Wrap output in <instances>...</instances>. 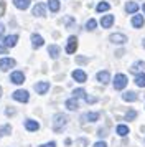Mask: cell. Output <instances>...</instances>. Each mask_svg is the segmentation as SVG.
I'll list each match as a JSON object with an SVG mask.
<instances>
[{
  "mask_svg": "<svg viewBox=\"0 0 145 147\" xmlns=\"http://www.w3.org/2000/svg\"><path fill=\"white\" fill-rule=\"evenodd\" d=\"M101 25H102V28H111L114 25V15H104L101 20Z\"/></svg>",
  "mask_w": 145,
  "mask_h": 147,
  "instance_id": "obj_16",
  "label": "cell"
},
{
  "mask_svg": "<svg viewBox=\"0 0 145 147\" xmlns=\"http://www.w3.org/2000/svg\"><path fill=\"white\" fill-rule=\"evenodd\" d=\"M122 99L127 101V102H134V101H137V94L134 91H127V93L122 94Z\"/></svg>",
  "mask_w": 145,
  "mask_h": 147,
  "instance_id": "obj_22",
  "label": "cell"
},
{
  "mask_svg": "<svg viewBox=\"0 0 145 147\" xmlns=\"http://www.w3.org/2000/svg\"><path fill=\"white\" fill-rule=\"evenodd\" d=\"M17 65V61L13 60V58H2L0 60V69L2 71H8L10 68H13Z\"/></svg>",
  "mask_w": 145,
  "mask_h": 147,
  "instance_id": "obj_6",
  "label": "cell"
},
{
  "mask_svg": "<svg viewBox=\"0 0 145 147\" xmlns=\"http://www.w3.org/2000/svg\"><path fill=\"white\" fill-rule=\"evenodd\" d=\"M72 80L78 81V83H84V81L87 80V74H86L83 69H74V71H72Z\"/></svg>",
  "mask_w": 145,
  "mask_h": 147,
  "instance_id": "obj_10",
  "label": "cell"
},
{
  "mask_svg": "<svg viewBox=\"0 0 145 147\" xmlns=\"http://www.w3.org/2000/svg\"><path fill=\"white\" fill-rule=\"evenodd\" d=\"M68 121L69 119H68L66 114H56V116H54V124H53L54 131H56V132H61V131L68 126Z\"/></svg>",
  "mask_w": 145,
  "mask_h": 147,
  "instance_id": "obj_1",
  "label": "cell"
},
{
  "mask_svg": "<svg viewBox=\"0 0 145 147\" xmlns=\"http://www.w3.org/2000/svg\"><path fill=\"white\" fill-rule=\"evenodd\" d=\"M76 142H78L79 147H86V146H87V139H78Z\"/></svg>",
  "mask_w": 145,
  "mask_h": 147,
  "instance_id": "obj_32",
  "label": "cell"
},
{
  "mask_svg": "<svg viewBox=\"0 0 145 147\" xmlns=\"http://www.w3.org/2000/svg\"><path fill=\"white\" fill-rule=\"evenodd\" d=\"M5 8H7L5 2H0V17H2V15H3V12H5Z\"/></svg>",
  "mask_w": 145,
  "mask_h": 147,
  "instance_id": "obj_33",
  "label": "cell"
},
{
  "mask_svg": "<svg viewBox=\"0 0 145 147\" xmlns=\"http://www.w3.org/2000/svg\"><path fill=\"white\" fill-rule=\"evenodd\" d=\"M66 107H68L69 111H76V109L79 107L78 99H76V98H69V99L66 101Z\"/></svg>",
  "mask_w": 145,
  "mask_h": 147,
  "instance_id": "obj_21",
  "label": "cell"
},
{
  "mask_svg": "<svg viewBox=\"0 0 145 147\" xmlns=\"http://www.w3.org/2000/svg\"><path fill=\"white\" fill-rule=\"evenodd\" d=\"M5 50H7L5 47H0V53H5Z\"/></svg>",
  "mask_w": 145,
  "mask_h": 147,
  "instance_id": "obj_40",
  "label": "cell"
},
{
  "mask_svg": "<svg viewBox=\"0 0 145 147\" xmlns=\"http://www.w3.org/2000/svg\"><path fill=\"white\" fill-rule=\"evenodd\" d=\"M135 117H137V113H135L134 109H130L129 113L125 114V119H127V121H134V119H135Z\"/></svg>",
  "mask_w": 145,
  "mask_h": 147,
  "instance_id": "obj_31",
  "label": "cell"
},
{
  "mask_svg": "<svg viewBox=\"0 0 145 147\" xmlns=\"http://www.w3.org/2000/svg\"><path fill=\"white\" fill-rule=\"evenodd\" d=\"M84 99H86V102H96V98H92V96H84Z\"/></svg>",
  "mask_w": 145,
  "mask_h": 147,
  "instance_id": "obj_35",
  "label": "cell"
},
{
  "mask_svg": "<svg viewBox=\"0 0 145 147\" xmlns=\"http://www.w3.org/2000/svg\"><path fill=\"white\" fill-rule=\"evenodd\" d=\"M48 7H50V10H51L53 13H56L59 10V7H61V5H59V0H50V2H48Z\"/></svg>",
  "mask_w": 145,
  "mask_h": 147,
  "instance_id": "obj_25",
  "label": "cell"
},
{
  "mask_svg": "<svg viewBox=\"0 0 145 147\" xmlns=\"http://www.w3.org/2000/svg\"><path fill=\"white\" fill-rule=\"evenodd\" d=\"M48 89H50V83L48 81H41V83H36L35 84V91L38 94H46Z\"/></svg>",
  "mask_w": 145,
  "mask_h": 147,
  "instance_id": "obj_9",
  "label": "cell"
},
{
  "mask_svg": "<svg viewBox=\"0 0 145 147\" xmlns=\"http://www.w3.org/2000/svg\"><path fill=\"white\" fill-rule=\"evenodd\" d=\"M86 61H87V60H86V58H81V56H79V58H78V63H86Z\"/></svg>",
  "mask_w": 145,
  "mask_h": 147,
  "instance_id": "obj_39",
  "label": "cell"
},
{
  "mask_svg": "<svg viewBox=\"0 0 145 147\" xmlns=\"http://www.w3.org/2000/svg\"><path fill=\"white\" fill-rule=\"evenodd\" d=\"M48 53H50V56H51L53 60H56L59 56V53H61V48H59L58 45H50V47H48Z\"/></svg>",
  "mask_w": 145,
  "mask_h": 147,
  "instance_id": "obj_17",
  "label": "cell"
},
{
  "mask_svg": "<svg viewBox=\"0 0 145 147\" xmlns=\"http://www.w3.org/2000/svg\"><path fill=\"white\" fill-rule=\"evenodd\" d=\"M43 36L41 35H38V33H33L32 35V47L36 50V48H40V47H43Z\"/></svg>",
  "mask_w": 145,
  "mask_h": 147,
  "instance_id": "obj_11",
  "label": "cell"
},
{
  "mask_svg": "<svg viewBox=\"0 0 145 147\" xmlns=\"http://www.w3.org/2000/svg\"><path fill=\"white\" fill-rule=\"evenodd\" d=\"M94 147H107V144H105V142H102V140H99V142H96V144H94Z\"/></svg>",
  "mask_w": 145,
  "mask_h": 147,
  "instance_id": "obj_36",
  "label": "cell"
},
{
  "mask_svg": "<svg viewBox=\"0 0 145 147\" xmlns=\"http://www.w3.org/2000/svg\"><path fill=\"white\" fill-rule=\"evenodd\" d=\"M115 131H117V134L120 136V137H125V136L129 134V127H127V126H124V124H119Z\"/></svg>",
  "mask_w": 145,
  "mask_h": 147,
  "instance_id": "obj_26",
  "label": "cell"
},
{
  "mask_svg": "<svg viewBox=\"0 0 145 147\" xmlns=\"http://www.w3.org/2000/svg\"><path fill=\"white\" fill-rule=\"evenodd\" d=\"M40 147H56V142H53V140H51V142H46V144H41Z\"/></svg>",
  "mask_w": 145,
  "mask_h": 147,
  "instance_id": "obj_34",
  "label": "cell"
},
{
  "mask_svg": "<svg viewBox=\"0 0 145 147\" xmlns=\"http://www.w3.org/2000/svg\"><path fill=\"white\" fill-rule=\"evenodd\" d=\"M13 113H15V109H12V107H8V109H7V114H8V116H12Z\"/></svg>",
  "mask_w": 145,
  "mask_h": 147,
  "instance_id": "obj_38",
  "label": "cell"
},
{
  "mask_svg": "<svg viewBox=\"0 0 145 147\" xmlns=\"http://www.w3.org/2000/svg\"><path fill=\"white\" fill-rule=\"evenodd\" d=\"M12 96H13V99L18 101V102H28V99H30V94H28V91H25V89L15 91Z\"/></svg>",
  "mask_w": 145,
  "mask_h": 147,
  "instance_id": "obj_3",
  "label": "cell"
},
{
  "mask_svg": "<svg viewBox=\"0 0 145 147\" xmlns=\"http://www.w3.org/2000/svg\"><path fill=\"white\" fill-rule=\"evenodd\" d=\"M127 76L125 74H122V73H119V74H115V78H114V89H117V91H122L125 86H127Z\"/></svg>",
  "mask_w": 145,
  "mask_h": 147,
  "instance_id": "obj_2",
  "label": "cell"
},
{
  "mask_svg": "<svg viewBox=\"0 0 145 147\" xmlns=\"http://www.w3.org/2000/svg\"><path fill=\"white\" fill-rule=\"evenodd\" d=\"M96 27H97V22L94 20V18H89V20H87V23H86V30L92 32V30H96Z\"/></svg>",
  "mask_w": 145,
  "mask_h": 147,
  "instance_id": "obj_29",
  "label": "cell"
},
{
  "mask_svg": "<svg viewBox=\"0 0 145 147\" xmlns=\"http://www.w3.org/2000/svg\"><path fill=\"white\" fill-rule=\"evenodd\" d=\"M84 96H86V91L84 89H81V88L72 91V98H76V99H78V98H84Z\"/></svg>",
  "mask_w": 145,
  "mask_h": 147,
  "instance_id": "obj_30",
  "label": "cell"
},
{
  "mask_svg": "<svg viewBox=\"0 0 145 147\" xmlns=\"http://www.w3.org/2000/svg\"><path fill=\"white\" fill-rule=\"evenodd\" d=\"M83 119L87 121V122H96L99 119V113H87L83 116Z\"/></svg>",
  "mask_w": 145,
  "mask_h": 147,
  "instance_id": "obj_23",
  "label": "cell"
},
{
  "mask_svg": "<svg viewBox=\"0 0 145 147\" xmlns=\"http://www.w3.org/2000/svg\"><path fill=\"white\" fill-rule=\"evenodd\" d=\"M109 41L114 43V45H124V43H127V36L122 33H112L109 36Z\"/></svg>",
  "mask_w": 145,
  "mask_h": 147,
  "instance_id": "obj_5",
  "label": "cell"
},
{
  "mask_svg": "<svg viewBox=\"0 0 145 147\" xmlns=\"http://www.w3.org/2000/svg\"><path fill=\"white\" fill-rule=\"evenodd\" d=\"M135 84H137L138 88H145V73L135 74Z\"/></svg>",
  "mask_w": 145,
  "mask_h": 147,
  "instance_id": "obj_24",
  "label": "cell"
},
{
  "mask_svg": "<svg viewBox=\"0 0 145 147\" xmlns=\"http://www.w3.org/2000/svg\"><path fill=\"white\" fill-rule=\"evenodd\" d=\"M0 96H2V88H0Z\"/></svg>",
  "mask_w": 145,
  "mask_h": 147,
  "instance_id": "obj_42",
  "label": "cell"
},
{
  "mask_svg": "<svg viewBox=\"0 0 145 147\" xmlns=\"http://www.w3.org/2000/svg\"><path fill=\"white\" fill-rule=\"evenodd\" d=\"M17 41H18V36L17 35H8L3 38V47L5 48H13L17 45Z\"/></svg>",
  "mask_w": 145,
  "mask_h": 147,
  "instance_id": "obj_8",
  "label": "cell"
},
{
  "mask_svg": "<svg viewBox=\"0 0 145 147\" xmlns=\"http://www.w3.org/2000/svg\"><path fill=\"white\" fill-rule=\"evenodd\" d=\"M142 8H144V13H145V3H144V5H142Z\"/></svg>",
  "mask_w": 145,
  "mask_h": 147,
  "instance_id": "obj_41",
  "label": "cell"
},
{
  "mask_svg": "<svg viewBox=\"0 0 145 147\" xmlns=\"http://www.w3.org/2000/svg\"><path fill=\"white\" fill-rule=\"evenodd\" d=\"M13 5L18 10H26L30 7V0H13Z\"/></svg>",
  "mask_w": 145,
  "mask_h": 147,
  "instance_id": "obj_19",
  "label": "cell"
},
{
  "mask_svg": "<svg viewBox=\"0 0 145 147\" xmlns=\"http://www.w3.org/2000/svg\"><path fill=\"white\" fill-rule=\"evenodd\" d=\"M144 17L142 15H134V18H132V27L134 28H142L144 27Z\"/></svg>",
  "mask_w": 145,
  "mask_h": 147,
  "instance_id": "obj_18",
  "label": "cell"
},
{
  "mask_svg": "<svg viewBox=\"0 0 145 147\" xmlns=\"http://www.w3.org/2000/svg\"><path fill=\"white\" fill-rule=\"evenodd\" d=\"M109 8H111V5H109L107 2H101L97 7H96V12H97V13H102V12H107Z\"/></svg>",
  "mask_w": 145,
  "mask_h": 147,
  "instance_id": "obj_27",
  "label": "cell"
},
{
  "mask_svg": "<svg viewBox=\"0 0 145 147\" xmlns=\"http://www.w3.org/2000/svg\"><path fill=\"white\" fill-rule=\"evenodd\" d=\"M45 13H46L45 3H36V5L33 7V15H35V17H43Z\"/></svg>",
  "mask_w": 145,
  "mask_h": 147,
  "instance_id": "obj_15",
  "label": "cell"
},
{
  "mask_svg": "<svg viewBox=\"0 0 145 147\" xmlns=\"http://www.w3.org/2000/svg\"><path fill=\"white\" fill-rule=\"evenodd\" d=\"M76 50H78V38L76 36H69L68 43H66V53L72 55V53H76Z\"/></svg>",
  "mask_w": 145,
  "mask_h": 147,
  "instance_id": "obj_4",
  "label": "cell"
},
{
  "mask_svg": "<svg viewBox=\"0 0 145 147\" xmlns=\"http://www.w3.org/2000/svg\"><path fill=\"white\" fill-rule=\"evenodd\" d=\"M145 69V61H135L134 65H132V68H130V71L134 74H138V73H142Z\"/></svg>",
  "mask_w": 145,
  "mask_h": 147,
  "instance_id": "obj_13",
  "label": "cell"
},
{
  "mask_svg": "<svg viewBox=\"0 0 145 147\" xmlns=\"http://www.w3.org/2000/svg\"><path fill=\"white\" fill-rule=\"evenodd\" d=\"M137 10H138L137 2H127V5H125V12L127 13H137Z\"/></svg>",
  "mask_w": 145,
  "mask_h": 147,
  "instance_id": "obj_20",
  "label": "cell"
},
{
  "mask_svg": "<svg viewBox=\"0 0 145 147\" xmlns=\"http://www.w3.org/2000/svg\"><path fill=\"white\" fill-rule=\"evenodd\" d=\"M12 132V126L10 124H5V126H0V136L3 137V136H10Z\"/></svg>",
  "mask_w": 145,
  "mask_h": 147,
  "instance_id": "obj_28",
  "label": "cell"
},
{
  "mask_svg": "<svg viewBox=\"0 0 145 147\" xmlns=\"http://www.w3.org/2000/svg\"><path fill=\"white\" fill-rule=\"evenodd\" d=\"M144 48H145V40H144Z\"/></svg>",
  "mask_w": 145,
  "mask_h": 147,
  "instance_id": "obj_43",
  "label": "cell"
},
{
  "mask_svg": "<svg viewBox=\"0 0 145 147\" xmlns=\"http://www.w3.org/2000/svg\"><path fill=\"white\" fill-rule=\"evenodd\" d=\"M10 81H12L13 84H21L25 81V74L21 73V71H13L10 74Z\"/></svg>",
  "mask_w": 145,
  "mask_h": 147,
  "instance_id": "obj_7",
  "label": "cell"
},
{
  "mask_svg": "<svg viewBox=\"0 0 145 147\" xmlns=\"http://www.w3.org/2000/svg\"><path fill=\"white\" fill-rule=\"evenodd\" d=\"M96 78H97L99 83H102V84H107V83L111 81V73H109V71H99Z\"/></svg>",
  "mask_w": 145,
  "mask_h": 147,
  "instance_id": "obj_12",
  "label": "cell"
},
{
  "mask_svg": "<svg viewBox=\"0 0 145 147\" xmlns=\"http://www.w3.org/2000/svg\"><path fill=\"white\" fill-rule=\"evenodd\" d=\"M3 30H5V27H3V25H2V23H0V38H2V36H3Z\"/></svg>",
  "mask_w": 145,
  "mask_h": 147,
  "instance_id": "obj_37",
  "label": "cell"
},
{
  "mask_svg": "<svg viewBox=\"0 0 145 147\" xmlns=\"http://www.w3.org/2000/svg\"><path fill=\"white\" fill-rule=\"evenodd\" d=\"M25 127H26V131H30V132H36V131L40 129V124L36 122V121L28 119V121H25Z\"/></svg>",
  "mask_w": 145,
  "mask_h": 147,
  "instance_id": "obj_14",
  "label": "cell"
}]
</instances>
